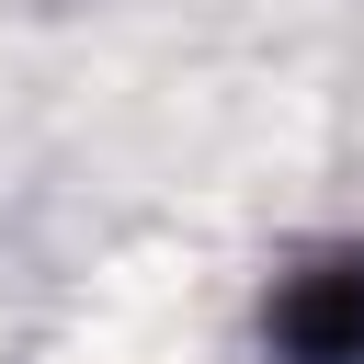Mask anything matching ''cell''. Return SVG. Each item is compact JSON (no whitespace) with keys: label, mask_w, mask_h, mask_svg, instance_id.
I'll use <instances>...</instances> for the list:
<instances>
[{"label":"cell","mask_w":364,"mask_h":364,"mask_svg":"<svg viewBox=\"0 0 364 364\" xmlns=\"http://www.w3.org/2000/svg\"><path fill=\"white\" fill-rule=\"evenodd\" d=\"M273 353L284 364H364V250H330L284 273L273 296Z\"/></svg>","instance_id":"6da1fadb"}]
</instances>
